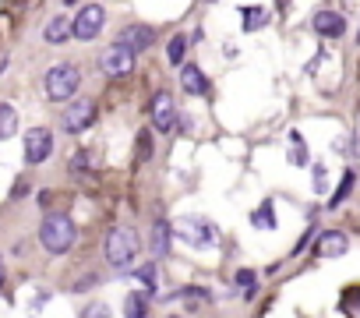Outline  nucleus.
I'll use <instances>...</instances> for the list:
<instances>
[{
  "instance_id": "nucleus-1",
  "label": "nucleus",
  "mask_w": 360,
  "mask_h": 318,
  "mask_svg": "<svg viewBox=\"0 0 360 318\" xmlns=\"http://www.w3.org/2000/svg\"><path fill=\"white\" fill-rule=\"evenodd\" d=\"M75 241H78V227H75L68 216L53 212V216L43 220V227H39V244H43L50 255H68V251L75 248Z\"/></svg>"
},
{
  "instance_id": "nucleus-2",
  "label": "nucleus",
  "mask_w": 360,
  "mask_h": 318,
  "mask_svg": "<svg viewBox=\"0 0 360 318\" xmlns=\"http://www.w3.org/2000/svg\"><path fill=\"white\" fill-rule=\"evenodd\" d=\"M103 251H106V262L113 269H131L138 258V234L127 227H113L103 241Z\"/></svg>"
},
{
  "instance_id": "nucleus-3",
  "label": "nucleus",
  "mask_w": 360,
  "mask_h": 318,
  "mask_svg": "<svg viewBox=\"0 0 360 318\" xmlns=\"http://www.w3.org/2000/svg\"><path fill=\"white\" fill-rule=\"evenodd\" d=\"M78 85H82V71H78L75 64H53V68L46 71V78H43V89H46V99H50V103H68V99H75Z\"/></svg>"
},
{
  "instance_id": "nucleus-4",
  "label": "nucleus",
  "mask_w": 360,
  "mask_h": 318,
  "mask_svg": "<svg viewBox=\"0 0 360 318\" xmlns=\"http://www.w3.org/2000/svg\"><path fill=\"white\" fill-rule=\"evenodd\" d=\"M173 234L180 241H188L191 248H212L216 244V227L209 220H198V216H184L173 223Z\"/></svg>"
},
{
  "instance_id": "nucleus-5",
  "label": "nucleus",
  "mask_w": 360,
  "mask_h": 318,
  "mask_svg": "<svg viewBox=\"0 0 360 318\" xmlns=\"http://www.w3.org/2000/svg\"><path fill=\"white\" fill-rule=\"evenodd\" d=\"M99 71H103L106 78H124V75L134 71V53H131L124 43H113V46H106V50L99 53Z\"/></svg>"
},
{
  "instance_id": "nucleus-6",
  "label": "nucleus",
  "mask_w": 360,
  "mask_h": 318,
  "mask_svg": "<svg viewBox=\"0 0 360 318\" xmlns=\"http://www.w3.org/2000/svg\"><path fill=\"white\" fill-rule=\"evenodd\" d=\"M50 152H53V131L50 127H29L25 131V163L39 167L50 159Z\"/></svg>"
},
{
  "instance_id": "nucleus-7",
  "label": "nucleus",
  "mask_w": 360,
  "mask_h": 318,
  "mask_svg": "<svg viewBox=\"0 0 360 318\" xmlns=\"http://www.w3.org/2000/svg\"><path fill=\"white\" fill-rule=\"evenodd\" d=\"M60 124H64L68 134H82L85 127L96 124V103L92 99H71L68 110H64V117H60Z\"/></svg>"
},
{
  "instance_id": "nucleus-8",
  "label": "nucleus",
  "mask_w": 360,
  "mask_h": 318,
  "mask_svg": "<svg viewBox=\"0 0 360 318\" xmlns=\"http://www.w3.org/2000/svg\"><path fill=\"white\" fill-rule=\"evenodd\" d=\"M103 25H106V11H103L99 4H85V8L75 15V39L89 43V39H96V36L103 32Z\"/></svg>"
},
{
  "instance_id": "nucleus-9",
  "label": "nucleus",
  "mask_w": 360,
  "mask_h": 318,
  "mask_svg": "<svg viewBox=\"0 0 360 318\" xmlns=\"http://www.w3.org/2000/svg\"><path fill=\"white\" fill-rule=\"evenodd\" d=\"M148 110H152V127H155V131H162V134H166V131H173V127H176V120H180V117H176V103H173V96H169L166 89L152 96V106H148Z\"/></svg>"
},
{
  "instance_id": "nucleus-10",
  "label": "nucleus",
  "mask_w": 360,
  "mask_h": 318,
  "mask_svg": "<svg viewBox=\"0 0 360 318\" xmlns=\"http://www.w3.org/2000/svg\"><path fill=\"white\" fill-rule=\"evenodd\" d=\"M346 251H349L346 234H339V230H321V237H318V244H314V255H318V258H339V255H346Z\"/></svg>"
},
{
  "instance_id": "nucleus-11",
  "label": "nucleus",
  "mask_w": 360,
  "mask_h": 318,
  "mask_svg": "<svg viewBox=\"0 0 360 318\" xmlns=\"http://www.w3.org/2000/svg\"><path fill=\"white\" fill-rule=\"evenodd\" d=\"M311 25H314V32H318L321 39H339V36H346V18L335 15V11H318Z\"/></svg>"
},
{
  "instance_id": "nucleus-12",
  "label": "nucleus",
  "mask_w": 360,
  "mask_h": 318,
  "mask_svg": "<svg viewBox=\"0 0 360 318\" xmlns=\"http://www.w3.org/2000/svg\"><path fill=\"white\" fill-rule=\"evenodd\" d=\"M117 43H124L131 53H141V50H148V46L155 43V32H152L148 25H127V29L120 32Z\"/></svg>"
},
{
  "instance_id": "nucleus-13",
  "label": "nucleus",
  "mask_w": 360,
  "mask_h": 318,
  "mask_svg": "<svg viewBox=\"0 0 360 318\" xmlns=\"http://www.w3.org/2000/svg\"><path fill=\"white\" fill-rule=\"evenodd\" d=\"M180 85H184V92H191V96H209V78L195 64H184V71H180Z\"/></svg>"
},
{
  "instance_id": "nucleus-14",
  "label": "nucleus",
  "mask_w": 360,
  "mask_h": 318,
  "mask_svg": "<svg viewBox=\"0 0 360 318\" xmlns=\"http://www.w3.org/2000/svg\"><path fill=\"white\" fill-rule=\"evenodd\" d=\"M75 36V22H68V18H53V22H46V29H43V39L50 43V46H60V43H68Z\"/></svg>"
},
{
  "instance_id": "nucleus-15",
  "label": "nucleus",
  "mask_w": 360,
  "mask_h": 318,
  "mask_svg": "<svg viewBox=\"0 0 360 318\" xmlns=\"http://www.w3.org/2000/svg\"><path fill=\"white\" fill-rule=\"evenodd\" d=\"M148 290H131L124 300V318H148Z\"/></svg>"
},
{
  "instance_id": "nucleus-16",
  "label": "nucleus",
  "mask_w": 360,
  "mask_h": 318,
  "mask_svg": "<svg viewBox=\"0 0 360 318\" xmlns=\"http://www.w3.org/2000/svg\"><path fill=\"white\" fill-rule=\"evenodd\" d=\"M169 244H173V227L169 223H155L152 227V255L162 258L169 251Z\"/></svg>"
},
{
  "instance_id": "nucleus-17",
  "label": "nucleus",
  "mask_w": 360,
  "mask_h": 318,
  "mask_svg": "<svg viewBox=\"0 0 360 318\" xmlns=\"http://www.w3.org/2000/svg\"><path fill=\"white\" fill-rule=\"evenodd\" d=\"M15 131H18V113H15V106L0 103V141H8Z\"/></svg>"
},
{
  "instance_id": "nucleus-18",
  "label": "nucleus",
  "mask_w": 360,
  "mask_h": 318,
  "mask_svg": "<svg viewBox=\"0 0 360 318\" xmlns=\"http://www.w3.org/2000/svg\"><path fill=\"white\" fill-rule=\"evenodd\" d=\"M96 167H99V152H96V148H82V152L71 159V170H82V174H85V170H96Z\"/></svg>"
},
{
  "instance_id": "nucleus-19",
  "label": "nucleus",
  "mask_w": 360,
  "mask_h": 318,
  "mask_svg": "<svg viewBox=\"0 0 360 318\" xmlns=\"http://www.w3.org/2000/svg\"><path fill=\"white\" fill-rule=\"evenodd\" d=\"M184 53H188V36H173L169 39V50H166L169 64H184Z\"/></svg>"
},
{
  "instance_id": "nucleus-20",
  "label": "nucleus",
  "mask_w": 360,
  "mask_h": 318,
  "mask_svg": "<svg viewBox=\"0 0 360 318\" xmlns=\"http://www.w3.org/2000/svg\"><path fill=\"white\" fill-rule=\"evenodd\" d=\"M134 155H138V163H148V159H152V134H148V131H138Z\"/></svg>"
},
{
  "instance_id": "nucleus-21",
  "label": "nucleus",
  "mask_w": 360,
  "mask_h": 318,
  "mask_svg": "<svg viewBox=\"0 0 360 318\" xmlns=\"http://www.w3.org/2000/svg\"><path fill=\"white\" fill-rule=\"evenodd\" d=\"M237 283L244 286V297H248V300L258 293V276H255L251 269H240V272H237Z\"/></svg>"
},
{
  "instance_id": "nucleus-22",
  "label": "nucleus",
  "mask_w": 360,
  "mask_h": 318,
  "mask_svg": "<svg viewBox=\"0 0 360 318\" xmlns=\"http://www.w3.org/2000/svg\"><path fill=\"white\" fill-rule=\"evenodd\" d=\"M353 177H356L353 170H349V174H342V184H339V191H332V198H328V209H335V205H339V202L349 195V188H353Z\"/></svg>"
},
{
  "instance_id": "nucleus-23",
  "label": "nucleus",
  "mask_w": 360,
  "mask_h": 318,
  "mask_svg": "<svg viewBox=\"0 0 360 318\" xmlns=\"http://www.w3.org/2000/svg\"><path fill=\"white\" fill-rule=\"evenodd\" d=\"M265 25V11L262 8H244V29L251 32V29H262Z\"/></svg>"
},
{
  "instance_id": "nucleus-24",
  "label": "nucleus",
  "mask_w": 360,
  "mask_h": 318,
  "mask_svg": "<svg viewBox=\"0 0 360 318\" xmlns=\"http://www.w3.org/2000/svg\"><path fill=\"white\" fill-rule=\"evenodd\" d=\"M251 223H258V227H272V202H265V205L251 216Z\"/></svg>"
},
{
  "instance_id": "nucleus-25",
  "label": "nucleus",
  "mask_w": 360,
  "mask_h": 318,
  "mask_svg": "<svg viewBox=\"0 0 360 318\" xmlns=\"http://www.w3.org/2000/svg\"><path fill=\"white\" fill-rule=\"evenodd\" d=\"M82 318H113V314H110V307H106V304H99V300H96V304H89V307H85V314H82Z\"/></svg>"
},
{
  "instance_id": "nucleus-26",
  "label": "nucleus",
  "mask_w": 360,
  "mask_h": 318,
  "mask_svg": "<svg viewBox=\"0 0 360 318\" xmlns=\"http://www.w3.org/2000/svg\"><path fill=\"white\" fill-rule=\"evenodd\" d=\"M314 188L325 191V170H321V167H314Z\"/></svg>"
},
{
  "instance_id": "nucleus-27",
  "label": "nucleus",
  "mask_w": 360,
  "mask_h": 318,
  "mask_svg": "<svg viewBox=\"0 0 360 318\" xmlns=\"http://www.w3.org/2000/svg\"><path fill=\"white\" fill-rule=\"evenodd\" d=\"M0 283H4V258H0Z\"/></svg>"
}]
</instances>
